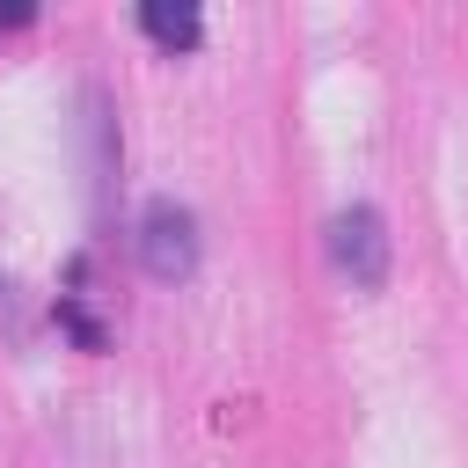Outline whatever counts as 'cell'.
I'll return each instance as SVG.
<instances>
[{"label": "cell", "instance_id": "obj_1", "mask_svg": "<svg viewBox=\"0 0 468 468\" xmlns=\"http://www.w3.org/2000/svg\"><path fill=\"white\" fill-rule=\"evenodd\" d=\"M329 263H336V278H351V292H380L388 285V219L373 205H344L329 219Z\"/></svg>", "mask_w": 468, "mask_h": 468}, {"label": "cell", "instance_id": "obj_2", "mask_svg": "<svg viewBox=\"0 0 468 468\" xmlns=\"http://www.w3.org/2000/svg\"><path fill=\"white\" fill-rule=\"evenodd\" d=\"M139 263H146V278H161V285H183V278L197 271V219H190V205L154 197V205L139 212Z\"/></svg>", "mask_w": 468, "mask_h": 468}, {"label": "cell", "instance_id": "obj_3", "mask_svg": "<svg viewBox=\"0 0 468 468\" xmlns=\"http://www.w3.org/2000/svg\"><path fill=\"white\" fill-rule=\"evenodd\" d=\"M139 29H146L161 51H190V44L205 37V22H197L190 0H146V7H139Z\"/></svg>", "mask_w": 468, "mask_h": 468}, {"label": "cell", "instance_id": "obj_4", "mask_svg": "<svg viewBox=\"0 0 468 468\" xmlns=\"http://www.w3.org/2000/svg\"><path fill=\"white\" fill-rule=\"evenodd\" d=\"M7 22H29V7H0V29H7Z\"/></svg>", "mask_w": 468, "mask_h": 468}]
</instances>
